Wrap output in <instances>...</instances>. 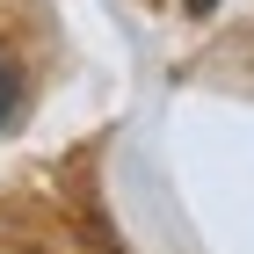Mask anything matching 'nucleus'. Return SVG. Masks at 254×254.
<instances>
[{"label": "nucleus", "instance_id": "nucleus-1", "mask_svg": "<svg viewBox=\"0 0 254 254\" xmlns=\"http://www.w3.org/2000/svg\"><path fill=\"white\" fill-rule=\"evenodd\" d=\"M15 102H22V65L7 59V51H0V124L15 117Z\"/></svg>", "mask_w": 254, "mask_h": 254}, {"label": "nucleus", "instance_id": "nucleus-2", "mask_svg": "<svg viewBox=\"0 0 254 254\" xmlns=\"http://www.w3.org/2000/svg\"><path fill=\"white\" fill-rule=\"evenodd\" d=\"M211 7H218V0H189V15H211Z\"/></svg>", "mask_w": 254, "mask_h": 254}]
</instances>
